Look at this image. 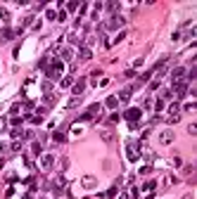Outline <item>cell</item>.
<instances>
[{"instance_id": "22", "label": "cell", "mask_w": 197, "mask_h": 199, "mask_svg": "<svg viewBox=\"0 0 197 199\" xmlns=\"http://www.w3.org/2000/svg\"><path fill=\"white\" fill-rule=\"evenodd\" d=\"M183 199H192V197H190V194H188V197H183Z\"/></svg>"}, {"instance_id": "18", "label": "cell", "mask_w": 197, "mask_h": 199, "mask_svg": "<svg viewBox=\"0 0 197 199\" xmlns=\"http://www.w3.org/2000/svg\"><path fill=\"white\" fill-rule=\"evenodd\" d=\"M33 152H36V154H41V152H43V147H41V142H33Z\"/></svg>"}, {"instance_id": "17", "label": "cell", "mask_w": 197, "mask_h": 199, "mask_svg": "<svg viewBox=\"0 0 197 199\" xmlns=\"http://www.w3.org/2000/svg\"><path fill=\"white\" fill-rule=\"evenodd\" d=\"M50 88H52V83H50V81L43 83V92H50Z\"/></svg>"}, {"instance_id": "9", "label": "cell", "mask_w": 197, "mask_h": 199, "mask_svg": "<svg viewBox=\"0 0 197 199\" xmlns=\"http://www.w3.org/2000/svg\"><path fill=\"white\" fill-rule=\"evenodd\" d=\"M126 118H128V121H138V118H140V109H128Z\"/></svg>"}, {"instance_id": "14", "label": "cell", "mask_w": 197, "mask_h": 199, "mask_svg": "<svg viewBox=\"0 0 197 199\" xmlns=\"http://www.w3.org/2000/svg\"><path fill=\"white\" fill-rule=\"evenodd\" d=\"M81 57H83V59H90V50H88V48H81Z\"/></svg>"}, {"instance_id": "6", "label": "cell", "mask_w": 197, "mask_h": 199, "mask_svg": "<svg viewBox=\"0 0 197 199\" xmlns=\"http://www.w3.org/2000/svg\"><path fill=\"white\" fill-rule=\"evenodd\" d=\"M131 92H133V88H123V90L119 92V97H117V100H121V102L126 104L128 100H131Z\"/></svg>"}, {"instance_id": "13", "label": "cell", "mask_w": 197, "mask_h": 199, "mask_svg": "<svg viewBox=\"0 0 197 199\" xmlns=\"http://www.w3.org/2000/svg\"><path fill=\"white\" fill-rule=\"evenodd\" d=\"M102 7H107L109 12H114V10H119V3H107V5H102Z\"/></svg>"}, {"instance_id": "1", "label": "cell", "mask_w": 197, "mask_h": 199, "mask_svg": "<svg viewBox=\"0 0 197 199\" xmlns=\"http://www.w3.org/2000/svg\"><path fill=\"white\" fill-rule=\"evenodd\" d=\"M188 90H190V88H188V81H173V95L176 97H183Z\"/></svg>"}, {"instance_id": "21", "label": "cell", "mask_w": 197, "mask_h": 199, "mask_svg": "<svg viewBox=\"0 0 197 199\" xmlns=\"http://www.w3.org/2000/svg\"><path fill=\"white\" fill-rule=\"evenodd\" d=\"M24 199H31V194H26V197H24Z\"/></svg>"}, {"instance_id": "8", "label": "cell", "mask_w": 197, "mask_h": 199, "mask_svg": "<svg viewBox=\"0 0 197 199\" xmlns=\"http://www.w3.org/2000/svg\"><path fill=\"white\" fill-rule=\"evenodd\" d=\"M183 76H185V69H183V66H178V69H173L171 78H173V81H183Z\"/></svg>"}, {"instance_id": "19", "label": "cell", "mask_w": 197, "mask_h": 199, "mask_svg": "<svg viewBox=\"0 0 197 199\" xmlns=\"http://www.w3.org/2000/svg\"><path fill=\"white\" fill-rule=\"evenodd\" d=\"M62 59H71V50H62Z\"/></svg>"}, {"instance_id": "2", "label": "cell", "mask_w": 197, "mask_h": 199, "mask_svg": "<svg viewBox=\"0 0 197 199\" xmlns=\"http://www.w3.org/2000/svg\"><path fill=\"white\" fill-rule=\"evenodd\" d=\"M45 71H48L50 78H57V76L62 74V62H52L50 66H45Z\"/></svg>"}, {"instance_id": "10", "label": "cell", "mask_w": 197, "mask_h": 199, "mask_svg": "<svg viewBox=\"0 0 197 199\" xmlns=\"http://www.w3.org/2000/svg\"><path fill=\"white\" fill-rule=\"evenodd\" d=\"M128 159H131V161L138 159V152H135V145H133V142H128Z\"/></svg>"}, {"instance_id": "3", "label": "cell", "mask_w": 197, "mask_h": 199, "mask_svg": "<svg viewBox=\"0 0 197 199\" xmlns=\"http://www.w3.org/2000/svg\"><path fill=\"white\" fill-rule=\"evenodd\" d=\"M123 26V17H112L109 22H107V31H117V29Z\"/></svg>"}, {"instance_id": "16", "label": "cell", "mask_w": 197, "mask_h": 199, "mask_svg": "<svg viewBox=\"0 0 197 199\" xmlns=\"http://www.w3.org/2000/svg\"><path fill=\"white\" fill-rule=\"evenodd\" d=\"M71 86V78H69V76H67V78H62V88H69Z\"/></svg>"}, {"instance_id": "11", "label": "cell", "mask_w": 197, "mask_h": 199, "mask_svg": "<svg viewBox=\"0 0 197 199\" xmlns=\"http://www.w3.org/2000/svg\"><path fill=\"white\" fill-rule=\"evenodd\" d=\"M83 185H85V187H95V178H93V175L83 178Z\"/></svg>"}, {"instance_id": "4", "label": "cell", "mask_w": 197, "mask_h": 199, "mask_svg": "<svg viewBox=\"0 0 197 199\" xmlns=\"http://www.w3.org/2000/svg\"><path fill=\"white\" fill-rule=\"evenodd\" d=\"M52 161H55V159H52L50 154L41 156V168H43V171H50V168H52Z\"/></svg>"}, {"instance_id": "15", "label": "cell", "mask_w": 197, "mask_h": 199, "mask_svg": "<svg viewBox=\"0 0 197 199\" xmlns=\"http://www.w3.org/2000/svg\"><path fill=\"white\" fill-rule=\"evenodd\" d=\"M55 142H64V133H59V130H57V133H55Z\"/></svg>"}, {"instance_id": "12", "label": "cell", "mask_w": 197, "mask_h": 199, "mask_svg": "<svg viewBox=\"0 0 197 199\" xmlns=\"http://www.w3.org/2000/svg\"><path fill=\"white\" fill-rule=\"evenodd\" d=\"M117 102H119V100H117V97L112 95V97H107V102H105V104H107V107H112V109H114V107H117Z\"/></svg>"}, {"instance_id": "5", "label": "cell", "mask_w": 197, "mask_h": 199, "mask_svg": "<svg viewBox=\"0 0 197 199\" xmlns=\"http://www.w3.org/2000/svg\"><path fill=\"white\" fill-rule=\"evenodd\" d=\"M171 140H173V130H164V133L159 135V142H161V145H171Z\"/></svg>"}, {"instance_id": "20", "label": "cell", "mask_w": 197, "mask_h": 199, "mask_svg": "<svg viewBox=\"0 0 197 199\" xmlns=\"http://www.w3.org/2000/svg\"><path fill=\"white\" fill-rule=\"evenodd\" d=\"M188 133L195 135V133H197V126H195V123H190V126H188Z\"/></svg>"}, {"instance_id": "7", "label": "cell", "mask_w": 197, "mask_h": 199, "mask_svg": "<svg viewBox=\"0 0 197 199\" xmlns=\"http://www.w3.org/2000/svg\"><path fill=\"white\" fill-rule=\"evenodd\" d=\"M83 90H85V78H79V81L74 83V95H81Z\"/></svg>"}]
</instances>
